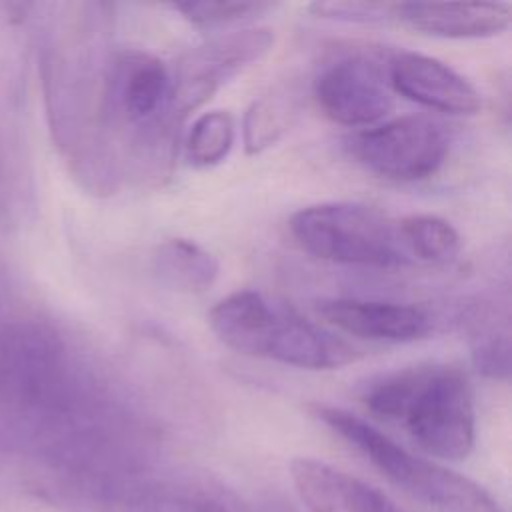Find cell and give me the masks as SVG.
I'll use <instances>...</instances> for the list:
<instances>
[{
  "mask_svg": "<svg viewBox=\"0 0 512 512\" xmlns=\"http://www.w3.org/2000/svg\"><path fill=\"white\" fill-rule=\"evenodd\" d=\"M0 448L48 474L82 484L94 474L90 396L60 336L34 320L0 322Z\"/></svg>",
  "mask_w": 512,
  "mask_h": 512,
  "instance_id": "obj_1",
  "label": "cell"
},
{
  "mask_svg": "<svg viewBox=\"0 0 512 512\" xmlns=\"http://www.w3.org/2000/svg\"><path fill=\"white\" fill-rule=\"evenodd\" d=\"M362 402L380 420L400 424L418 448L440 460H464L476 440L472 388L456 366L420 364L372 380Z\"/></svg>",
  "mask_w": 512,
  "mask_h": 512,
  "instance_id": "obj_2",
  "label": "cell"
},
{
  "mask_svg": "<svg viewBox=\"0 0 512 512\" xmlns=\"http://www.w3.org/2000/svg\"><path fill=\"white\" fill-rule=\"evenodd\" d=\"M208 324L224 346L286 366L334 370L360 356L344 338L292 308L272 304L256 290H236L218 300L208 312Z\"/></svg>",
  "mask_w": 512,
  "mask_h": 512,
  "instance_id": "obj_3",
  "label": "cell"
},
{
  "mask_svg": "<svg viewBox=\"0 0 512 512\" xmlns=\"http://www.w3.org/2000/svg\"><path fill=\"white\" fill-rule=\"evenodd\" d=\"M316 416L384 478L416 500L440 512H504L480 484L408 452L364 418L336 406H316Z\"/></svg>",
  "mask_w": 512,
  "mask_h": 512,
  "instance_id": "obj_4",
  "label": "cell"
},
{
  "mask_svg": "<svg viewBox=\"0 0 512 512\" xmlns=\"http://www.w3.org/2000/svg\"><path fill=\"white\" fill-rule=\"evenodd\" d=\"M288 228L310 256L334 264L398 268L410 264L398 218L358 202H322L296 210Z\"/></svg>",
  "mask_w": 512,
  "mask_h": 512,
  "instance_id": "obj_5",
  "label": "cell"
},
{
  "mask_svg": "<svg viewBox=\"0 0 512 512\" xmlns=\"http://www.w3.org/2000/svg\"><path fill=\"white\" fill-rule=\"evenodd\" d=\"M274 46L270 28H248L218 36L188 50L170 72V96L164 114L166 128L178 136L180 124L214 96L230 78L258 62Z\"/></svg>",
  "mask_w": 512,
  "mask_h": 512,
  "instance_id": "obj_6",
  "label": "cell"
},
{
  "mask_svg": "<svg viewBox=\"0 0 512 512\" xmlns=\"http://www.w3.org/2000/svg\"><path fill=\"white\" fill-rule=\"evenodd\" d=\"M344 148L376 176L418 182L434 176L444 164L448 136L434 120L408 114L350 134Z\"/></svg>",
  "mask_w": 512,
  "mask_h": 512,
  "instance_id": "obj_7",
  "label": "cell"
},
{
  "mask_svg": "<svg viewBox=\"0 0 512 512\" xmlns=\"http://www.w3.org/2000/svg\"><path fill=\"white\" fill-rule=\"evenodd\" d=\"M312 94L326 118L352 128H368L394 108L386 70L360 54L326 64L314 78Z\"/></svg>",
  "mask_w": 512,
  "mask_h": 512,
  "instance_id": "obj_8",
  "label": "cell"
},
{
  "mask_svg": "<svg viewBox=\"0 0 512 512\" xmlns=\"http://www.w3.org/2000/svg\"><path fill=\"white\" fill-rule=\"evenodd\" d=\"M386 76L394 94L424 108L454 116H470L482 108L476 86L438 58L410 50L396 52Z\"/></svg>",
  "mask_w": 512,
  "mask_h": 512,
  "instance_id": "obj_9",
  "label": "cell"
},
{
  "mask_svg": "<svg viewBox=\"0 0 512 512\" xmlns=\"http://www.w3.org/2000/svg\"><path fill=\"white\" fill-rule=\"evenodd\" d=\"M316 312L340 332L370 342H414L432 330L426 310L400 302L326 298L316 304Z\"/></svg>",
  "mask_w": 512,
  "mask_h": 512,
  "instance_id": "obj_10",
  "label": "cell"
},
{
  "mask_svg": "<svg viewBox=\"0 0 512 512\" xmlns=\"http://www.w3.org/2000/svg\"><path fill=\"white\" fill-rule=\"evenodd\" d=\"M290 476L308 512H406L378 488L316 458H294Z\"/></svg>",
  "mask_w": 512,
  "mask_h": 512,
  "instance_id": "obj_11",
  "label": "cell"
},
{
  "mask_svg": "<svg viewBox=\"0 0 512 512\" xmlns=\"http://www.w3.org/2000/svg\"><path fill=\"white\" fill-rule=\"evenodd\" d=\"M396 18L436 38H490L510 26L512 8L506 2H398Z\"/></svg>",
  "mask_w": 512,
  "mask_h": 512,
  "instance_id": "obj_12",
  "label": "cell"
},
{
  "mask_svg": "<svg viewBox=\"0 0 512 512\" xmlns=\"http://www.w3.org/2000/svg\"><path fill=\"white\" fill-rule=\"evenodd\" d=\"M152 268L158 280L178 292H204L218 276V260L190 238H168L156 246Z\"/></svg>",
  "mask_w": 512,
  "mask_h": 512,
  "instance_id": "obj_13",
  "label": "cell"
},
{
  "mask_svg": "<svg viewBox=\"0 0 512 512\" xmlns=\"http://www.w3.org/2000/svg\"><path fill=\"white\" fill-rule=\"evenodd\" d=\"M298 114V94L292 88H276L254 100L242 122L244 148L248 154H260L274 146Z\"/></svg>",
  "mask_w": 512,
  "mask_h": 512,
  "instance_id": "obj_14",
  "label": "cell"
},
{
  "mask_svg": "<svg viewBox=\"0 0 512 512\" xmlns=\"http://www.w3.org/2000/svg\"><path fill=\"white\" fill-rule=\"evenodd\" d=\"M402 244L410 260L444 264L458 256L462 238L458 230L436 214H408L398 218Z\"/></svg>",
  "mask_w": 512,
  "mask_h": 512,
  "instance_id": "obj_15",
  "label": "cell"
},
{
  "mask_svg": "<svg viewBox=\"0 0 512 512\" xmlns=\"http://www.w3.org/2000/svg\"><path fill=\"white\" fill-rule=\"evenodd\" d=\"M236 138L234 118L226 110H210L198 116L188 132L186 154L192 166L212 168L232 150Z\"/></svg>",
  "mask_w": 512,
  "mask_h": 512,
  "instance_id": "obj_16",
  "label": "cell"
},
{
  "mask_svg": "<svg viewBox=\"0 0 512 512\" xmlns=\"http://www.w3.org/2000/svg\"><path fill=\"white\" fill-rule=\"evenodd\" d=\"M272 8V4L262 2H180L172 4V10L182 14L194 26L216 28L230 22H238L252 14H260Z\"/></svg>",
  "mask_w": 512,
  "mask_h": 512,
  "instance_id": "obj_17",
  "label": "cell"
},
{
  "mask_svg": "<svg viewBox=\"0 0 512 512\" xmlns=\"http://www.w3.org/2000/svg\"><path fill=\"white\" fill-rule=\"evenodd\" d=\"M396 4L398 2H312L308 10L316 18L324 20H338V22H352V24H378L396 18Z\"/></svg>",
  "mask_w": 512,
  "mask_h": 512,
  "instance_id": "obj_18",
  "label": "cell"
},
{
  "mask_svg": "<svg viewBox=\"0 0 512 512\" xmlns=\"http://www.w3.org/2000/svg\"><path fill=\"white\" fill-rule=\"evenodd\" d=\"M510 344H508V332L498 330H484L476 336L474 348H472V360L478 372H482L488 378L506 380L510 370Z\"/></svg>",
  "mask_w": 512,
  "mask_h": 512,
  "instance_id": "obj_19",
  "label": "cell"
}]
</instances>
